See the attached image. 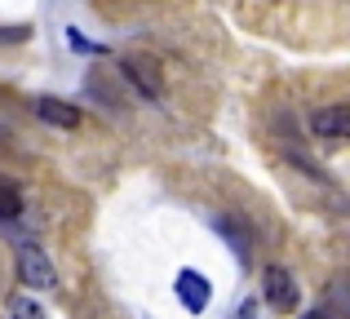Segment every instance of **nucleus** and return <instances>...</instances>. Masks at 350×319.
I'll return each instance as SVG.
<instances>
[{"label": "nucleus", "mask_w": 350, "mask_h": 319, "mask_svg": "<svg viewBox=\"0 0 350 319\" xmlns=\"http://www.w3.org/2000/svg\"><path fill=\"white\" fill-rule=\"evenodd\" d=\"M213 231L222 235L226 244H231V253H235V258L248 266V258H253V235H248V226L239 222V217H226V213H217V217H213Z\"/></svg>", "instance_id": "6"}, {"label": "nucleus", "mask_w": 350, "mask_h": 319, "mask_svg": "<svg viewBox=\"0 0 350 319\" xmlns=\"http://www.w3.org/2000/svg\"><path fill=\"white\" fill-rule=\"evenodd\" d=\"M9 319H49V311L31 293H18V297H9Z\"/></svg>", "instance_id": "8"}, {"label": "nucleus", "mask_w": 350, "mask_h": 319, "mask_svg": "<svg viewBox=\"0 0 350 319\" xmlns=\"http://www.w3.org/2000/svg\"><path fill=\"white\" fill-rule=\"evenodd\" d=\"M306 319H328V311H310V315H306Z\"/></svg>", "instance_id": "11"}, {"label": "nucleus", "mask_w": 350, "mask_h": 319, "mask_svg": "<svg viewBox=\"0 0 350 319\" xmlns=\"http://www.w3.org/2000/svg\"><path fill=\"white\" fill-rule=\"evenodd\" d=\"M23 217V195L14 186H0V222H18Z\"/></svg>", "instance_id": "9"}, {"label": "nucleus", "mask_w": 350, "mask_h": 319, "mask_svg": "<svg viewBox=\"0 0 350 319\" xmlns=\"http://www.w3.org/2000/svg\"><path fill=\"white\" fill-rule=\"evenodd\" d=\"M262 297H266V306H271L275 315H293L301 293H297V279H293L288 271H284V266H271L262 275Z\"/></svg>", "instance_id": "3"}, {"label": "nucleus", "mask_w": 350, "mask_h": 319, "mask_svg": "<svg viewBox=\"0 0 350 319\" xmlns=\"http://www.w3.org/2000/svg\"><path fill=\"white\" fill-rule=\"evenodd\" d=\"M310 133H315L319 142H342L350 133V107H342V102L315 107V115H310Z\"/></svg>", "instance_id": "4"}, {"label": "nucleus", "mask_w": 350, "mask_h": 319, "mask_svg": "<svg viewBox=\"0 0 350 319\" xmlns=\"http://www.w3.org/2000/svg\"><path fill=\"white\" fill-rule=\"evenodd\" d=\"M31 36V27H0V44H18Z\"/></svg>", "instance_id": "10"}, {"label": "nucleus", "mask_w": 350, "mask_h": 319, "mask_svg": "<svg viewBox=\"0 0 350 319\" xmlns=\"http://www.w3.org/2000/svg\"><path fill=\"white\" fill-rule=\"evenodd\" d=\"M18 279H23L31 293H44V288L58 284V271H53V262L44 258L40 244H23V249H18Z\"/></svg>", "instance_id": "1"}, {"label": "nucleus", "mask_w": 350, "mask_h": 319, "mask_svg": "<svg viewBox=\"0 0 350 319\" xmlns=\"http://www.w3.org/2000/svg\"><path fill=\"white\" fill-rule=\"evenodd\" d=\"M178 297H182V306H187L191 315H200L208 306V297H213V288H208V279L200 275V271H178Z\"/></svg>", "instance_id": "5"}, {"label": "nucleus", "mask_w": 350, "mask_h": 319, "mask_svg": "<svg viewBox=\"0 0 350 319\" xmlns=\"http://www.w3.org/2000/svg\"><path fill=\"white\" fill-rule=\"evenodd\" d=\"M120 76H124L142 98H151V102H160V98H164V76H160V67H155L151 58H142V53H124V58H120Z\"/></svg>", "instance_id": "2"}, {"label": "nucleus", "mask_w": 350, "mask_h": 319, "mask_svg": "<svg viewBox=\"0 0 350 319\" xmlns=\"http://www.w3.org/2000/svg\"><path fill=\"white\" fill-rule=\"evenodd\" d=\"M31 111L40 115L44 124H53V129H76V124H80V107L62 102V98H36Z\"/></svg>", "instance_id": "7"}]
</instances>
